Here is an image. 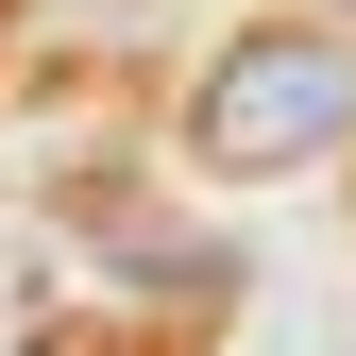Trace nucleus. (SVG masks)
I'll return each mask as SVG.
<instances>
[{"mask_svg":"<svg viewBox=\"0 0 356 356\" xmlns=\"http://www.w3.org/2000/svg\"><path fill=\"white\" fill-rule=\"evenodd\" d=\"M187 153L220 170V187L339 170V153H356V34H339V17H254V34H220L204 85H187Z\"/></svg>","mask_w":356,"mask_h":356,"instance_id":"f257e3e1","label":"nucleus"},{"mask_svg":"<svg viewBox=\"0 0 356 356\" xmlns=\"http://www.w3.org/2000/svg\"><path fill=\"white\" fill-rule=\"evenodd\" d=\"M34 356H51V339H34Z\"/></svg>","mask_w":356,"mask_h":356,"instance_id":"f03ea898","label":"nucleus"}]
</instances>
